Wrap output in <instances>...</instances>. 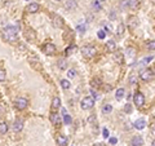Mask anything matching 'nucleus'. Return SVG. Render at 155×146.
<instances>
[{
    "mask_svg": "<svg viewBox=\"0 0 155 146\" xmlns=\"http://www.w3.org/2000/svg\"><path fill=\"white\" fill-rule=\"evenodd\" d=\"M91 93H92V95H93V98H95V100H98V98H99V95L96 92L95 89H93V88H92V89H91Z\"/></svg>",
    "mask_w": 155,
    "mask_h": 146,
    "instance_id": "obj_37",
    "label": "nucleus"
},
{
    "mask_svg": "<svg viewBox=\"0 0 155 146\" xmlns=\"http://www.w3.org/2000/svg\"><path fill=\"white\" fill-rule=\"evenodd\" d=\"M93 146H105V145L102 144V142H98V144H95V145H93Z\"/></svg>",
    "mask_w": 155,
    "mask_h": 146,
    "instance_id": "obj_42",
    "label": "nucleus"
},
{
    "mask_svg": "<svg viewBox=\"0 0 155 146\" xmlns=\"http://www.w3.org/2000/svg\"><path fill=\"white\" fill-rule=\"evenodd\" d=\"M123 31H124V26H123V25H119L118 30H116V35H118V36H119V35H121V34H123Z\"/></svg>",
    "mask_w": 155,
    "mask_h": 146,
    "instance_id": "obj_34",
    "label": "nucleus"
},
{
    "mask_svg": "<svg viewBox=\"0 0 155 146\" xmlns=\"http://www.w3.org/2000/svg\"><path fill=\"white\" fill-rule=\"evenodd\" d=\"M62 114H63V122H65V124L70 125L71 123H73V119H71V117L67 114V111H66L65 109H62Z\"/></svg>",
    "mask_w": 155,
    "mask_h": 146,
    "instance_id": "obj_19",
    "label": "nucleus"
},
{
    "mask_svg": "<svg viewBox=\"0 0 155 146\" xmlns=\"http://www.w3.org/2000/svg\"><path fill=\"white\" fill-rule=\"evenodd\" d=\"M133 102L137 107H142L143 105H145V96H143L141 92H137L133 96Z\"/></svg>",
    "mask_w": 155,
    "mask_h": 146,
    "instance_id": "obj_6",
    "label": "nucleus"
},
{
    "mask_svg": "<svg viewBox=\"0 0 155 146\" xmlns=\"http://www.w3.org/2000/svg\"><path fill=\"white\" fill-rule=\"evenodd\" d=\"M124 111H126V112H131L132 111V106H131V105L127 104L126 106H124Z\"/></svg>",
    "mask_w": 155,
    "mask_h": 146,
    "instance_id": "obj_39",
    "label": "nucleus"
},
{
    "mask_svg": "<svg viewBox=\"0 0 155 146\" xmlns=\"http://www.w3.org/2000/svg\"><path fill=\"white\" fill-rule=\"evenodd\" d=\"M23 129V120L21 119H16L13 123V131L14 132H21Z\"/></svg>",
    "mask_w": 155,
    "mask_h": 146,
    "instance_id": "obj_9",
    "label": "nucleus"
},
{
    "mask_svg": "<svg viewBox=\"0 0 155 146\" xmlns=\"http://www.w3.org/2000/svg\"><path fill=\"white\" fill-rule=\"evenodd\" d=\"M3 35H4L5 40L9 43H16L18 39V31L14 26H7L3 30Z\"/></svg>",
    "mask_w": 155,
    "mask_h": 146,
    "instance_id": "obj_1",
    "label": "nucleus"
},
{
    "mask_svg": "<svg viewBox=\"0 0 155 146\" xmlns=\"http://www.w3.org/2000/svg\"><path fill=\"white\" fill-rule=\"evenodd\" d=\"M146 48L149 51H155V40H149L146 42Z\"/></svg>",
    "mask_w": 155,
    "mask_h": 146,
    "instance_id": "obj_24",
    "label": "nucleus"
},
{
    "mask_svg": "<svg viewBox=\"0 0 155 146\" xmlns=\"http://www.w3.org/2000/svg\"><path fill=\"white\" fill-rule=\"evenodd\" d=\"M97 36H98V39H105V38H106V31H105V30H99L98 32H97Z\"/></svg>",
    "mask_w": 155,
    "mask_h": 146,
    "instance_id": "obj_30",
    "label": "nucleus"
},
{
    "mask_svg": "<svg viewBox=\"0 0 155 146\" xmlns=\"http://www.w3.org/2000/svg\"><path fill=\"white\" fill-rule=\"evenodd\" d=\"M76 30L79 32H82V34H84L85 32V30H87V27H85V25H84V22H82V23H79L76 26Z\"/></svg>",
    "mask_w": 155,
    "mask_h": 146,
    "instance_id": "obj_28",
    "label": "nucleus"
},
{
    "mask_svg": "<svg viewBox=\"0 0 155 146\" xmlns=\"http://www.w3.org/2000/svg\"><path fill=\"white\" fill-rule=\"evenodd\" d=\"M140 5V0H128V8L131 9H137Z\"/></svg>",
    "mask_w": 155,
    "mask_h": 146,
    "instance_id": "obj_22",
    "label": "nucleus"
},
{
    "mask_svg": "<svg viewBox=\"0 0 155 146\" xmlns=\"http://www.w3.org/2000/svg\"><path fill=\"white\" fill-rule=\"evenodd\" d=\"M124 95H126V89H124V88H119V89L116 90V93H115V98L118 101H120L121 98L124 97Z\"/></svg>",
    "mask_w": 155,
    "mask_h": 146,
    "instance_id": "obj_20",
    "label": "nucleus"
},
{
    "mask_svg": "<svg viewBox=\"0 0 155 146\" xmlns=\"http://www.w3.org/2000/svg\"><path fill=\"white\" fill-rule=\"evenodd\" d=\"M39 4L38 3H31V4H29L27 5V12L29 13H36L38 10H39Z\"/></svg>",
    "mask_w": 155,
    "mask_h": 146,
    "instance_id": "obj_14",
    "label": "nucleus"
},
{
    "mask_svg": "<svg viewBox=\"0 0 155 146\" xmlns=\"http://www.w3.org/2000/svg\"><path fill=\"white\" fill-rule=\"evenodd\" d=\"M76 51V45H70V47H67L66 48V51H65V53L67 54V56H70V54H73V52H75Z\"/></svg>",
    "mask_w": 155,
    "mask_h": 146,
    "instance_id": "obj_26",
    "label": "nucleus"
},
{
    "mask_svg": "<svg viewBox=\"0 0 155 146\" xmlns=\"http://www.w3.org/2000/svg\"><path fill=\"white\" fill-rule=\"evenodd\" d=\"M151 146H155V140H153V142H151Z\"/></svg>",
    "mask_w": 155,
    "mask_h": 146,
    "instance_id": "obj_43",
    "label": "nucleus"
},
{
    "mask_svg": "<svg viewBox=\"0 0 155 146\" xmlns=\"http://www.w3.org/2000/svg\"><path fill=\"white\" fill-rule=\"evenodd\" d=\"M80 52H82V54L85 57V58H92V57H95L97 54V49L93 45H84V47H82Z\"/></svg>",
    "mask_w": 155,
    "mask_h": 146,
    "instance_id": "obj_2",
    "label": "nucleus"
},
{
    "mask_svg": "<svg viewBox=\"0 0 155 146\" xmlns=\"http://www.w3.org/2000/svg\"><path fill=\"white\" fill-rule=\"evenodd\" d=\"M92 7H93V9H95V10H101V4H99V1H97V0H96V1H93V4H92Z\"/></svg>",
    "mask_w": 155,
    "mask_h": 146,
    "instance_id": "obj_31",
    "label": "nucleus"
},
{
    "mask_svg": "<svg viewBox=\"0 0 155 146\" xmlns=\"http://www.w3.org/2000/svg\"><path fill=\"white\" fill-rule=\"evenodd\" d=\"M153 58H154V57H153V56H149V57H145V58H143V60H142V65H147V63H149V62H151V61H153Z\"/></svg>",
    "mask_w": 155,
    "mask_h": 146,
    "instance_id": "obj_32",
    "label": "nucleus"
},
{
    "mask_svg": "<svg viewBox=\"0 0 155 146\" xmlns=\"http://www.w3.org/2000/svg\"><path fill=\"white\" fill-rule=\"evenodd\" d=\"M154 78H155V73L151 69H145V70H142L140 73V79L143 82H150Z\"/></svg>",
    "mask_w": 155,
    "mask_h": 146,
    "instance_id": "obj_3",
    "label": "nucleus"
},
{
    "mask_svg": "<svg viewBox=\"0 0 155 146\" xmlns=\"http://www.w3.org/2000/svg\"><path fill=\"white\" fill-rule=\"evenodd\" d=\"M60 107H61V100L58 97H54L53 101H52V112H56Z\"/></svg>",
    "mask_w": 155,
    "mask_h": 146,
    "instance_id": "obj_12",
    "label": "nucleus"
},
{
    "mask_svg": "<svg viewBox=\"0 0 155 146\" xmlns=\"http://www.w3.org/2000/svg\"><path fill=\"white\" fill-rule=\"evenodd\" d=\"M154 1H155V0H154Z\"/></svg>",
    "mask_w": 155,
    "mask_h": 146,
    "instance_id": "obj_45",
    "label": "nucleus"
},
{
    "mask_svg": "<svg viewBox=\"0 0 155 146\" xmlns=\"http://www.w3.org/2000/svg\"><path fill=\"white\" fill-rule=\"evenodd\" d=\"M150 132H151V134L155 137V124H153V125L150 127Z\"/></svg>",
    "mask_w": 155,
    "mask_h": 146,
    "instance_id": "obj_41",
    "label": "nucleus"
},
{
    "mask_svg": "<svg viewBox=\"0 0 155 146\" xmlns=\"http://www.w3.org/2000/svg\"><path fill=\"white\" fill-rule=\"evenodd\" d=\"M51 122L53 123L54 125H60V124H61V118H60V115L56 114V112H52V114H51Z\"/></svg>",
    "mask_w": 155,
    "mask_h": 146,
    "instance_id": "obj_16",
    "label": "nucleus"
},
{
    "mask_svg": "<svg viewBox=\"0 0 155 146\" xmlns=\"http://www.w3.org/2000/svg\"><path fill=\"white\" fill-rule=\"evenodd\" d=\"M67 142H69V140L66 136H62V134H58L57 136V144L60 146H66Z\"/></svg>",
    "mask_w": 155,
    "mask_h": 146,
    "instance_id": "obj_15",
    "label": "nucleus"
},
{
    "mask_svg": "<svg viewBox=\"0 0 155 146\" xmlns=\"http://www.w3.org/2000/svg\"><path fill=\"white\" fill-rule=\"evenodd\" d=\"M111 111H112V106H111V105H109V104L105 105V106L102 107V114H104V115H109Z\"/></svg>",
    "mask_w": 155,
    "mask_h": 146,
    "instance_id": "obj_23",
    "label": "nucleus"
},
{
    "mask_svg": "<svg viewBox=\"0 0 155 146\" xmlns=\"http://www.w3.org/2000/svg\"><path fill=\"white\" fill-rule=\"evenodd\" d=\"M131 145L132 146H142L143 145V138L141 136H134L131 140Z\"/></svg>",
    "mask_w": 155,
    "mask_h": 146,
    "instance_id": "obj_11",
    "label": "nucleus"
},
{
    "mask_svg": "<svg viewBox=\"0 0 155 146\" xmlns=\"http://www.w3.org/2000/svg\"><path fill=\"white\" fill-rule=\"evenodd\" d=\"M70 82L67 80V79H62V80H61V87L63 88V89H69V88H70Z\"/></svg>",
    "mask_w": 155,
    "mask_h": 146,
    "instance_id": "obj_27",
    "label": "nucleus"
},
{
    "mask_svg": "<svg viewBox=\"0 0 155 146\" xmlns=\"http://www.w3.org/2000/svg\"><path fill=\"white\" fill-rule=\"evenodd\" d=\"M112 58H114V61L116 63H123V53H120V52H114V53H112Z\"/></svg>",
    "mask_w": 155,
    "mask_h": 146,
    "instance_id": "obj_18",
    "label": "nucleus"
},
{
    "mask_svg": "<svg viewBox=\"0 0 155 146\" xmlns=\"http://www.w3.org/2000/svg\"><path fill=\"white\" fill-rule=\"evenodd\" d=\"M75 75H76V70H74V69H69L67 70V76L70 79H73V78H75Z\"/></svg>",
    "mask_w": 155,
    "mask_h": 146,
    "instance_id": "obj_29",
    "label": "nucleus"
},
{
    "mask_svg": "<svg viewBox=\"0 0 155 146\" xmlns=\"http://www.w3.org/2000/svg\"><path fill=\"white\" fill-rule=\"evenodd\" d=\"M102 134H104L105 138H109V136H110L109 129H107V128H104V131H102Z\"/></svg>",
    "mask_w": 155,
    "mask_h": 146,
    "instance_id": "obj_38",
    "label": "nucleus"
},
{
    "mask_svg": "<svg viewBox=\"0 0 155 146\" xmlns=\"http://www.w3.org/2000/svg\"><path fill=\"white\" fill-rule=\"evenodd\" d=\"M52 21H53V26L54 27H62L63 26V20L57 14H53L52 17Z\"/></svg>",
    "mask_w": 155,
    "mask_h": 146,
    "instance_id": "obj_10",
    "label": "nucleus"
},
{
    "mask_svg": "<svg viewBox=\"0 0 155 146\" xmlns=\"http://www.w3.org/2000/svg\"><path fill=\"white\" fill-rule=\"evenodd\" d=\"M80 105H82L83 110H89V109H92L93 105H95V98L91 97V96H87V97H84L82 100Z\"/></svg>",
    "mask_w": 155,
    "mask_h": 146,
    "instance_id": "obj_4",
    "label": "nucleus"
},
{
    "mask_svg": "<svg viewBox=\"0 0 155 146\" xmlns=\"http://www.w3.org/2000/svg\"><path fill=\"white\" fill-rule=\"evenodd\" d=\"M109 144L116 145V144H118V138H115V137H110V138H109Z\"/></svg>",
    "mask_w": 155,
    "mask_h": 146,
    "instance_id": "obj_36",
    "label": "nucleus"
},
{
    "mask_svg": "<svg viewBox=\"0 0 155 146\" xmlns=\"http://www.w3.org/2000/svg\"><path fill=\"white\" fill-rule=\"evenodd\" d=\"M57 66H58V69H61V70H66V69H67V60L60 58L57 61Z\"/></svg>",
    "mask_w": 155,
    "mask_h": 146,
    "instance_id": "obj_17",
    "label": "nucleus"
},
{
    "mask_svg": "<svg viewBox=\"0 0 155 146\" xmlns=\"http://www.w3.org/2000/svg\"><path fill=\"white\" fill-rule=\"evenodd\" d=\"M97 1H99V3H102V1H105V0H97Z\"/></svg>",
    "mask_w": 155,
    "mask_h": 146,
    "instance_id": "obj_44",
    "label": "nucleus"
},
{
    "mask_svg": "<svg viewBox=\"0 0 155 146\" xmlns=\"http://www.w3.org/2000/svg\"><path fill=\"white\" fill-rule=\"evenodd\" d=\"M102 25H104V27H105V29H106L107 30V31H109V32H111V25H107V23H105V22H104V23H102Z\"/></svg>",
    "mask_w": 155,
    "mask_h": 146,
    "instance_id": "obj_40",
    "label": "nucleus"
},
{
    "mask_svg": "<svg viewBox=\"0 0 155 146\" xmlns=\"http://www.w3.org/2000/svg\"><path fill=\"white\" fill-rule=\"evenodd\" d=\"M134 128L136 129H143L146 127V120L145 119H142V118H141V119H137L134 122Z\"/></svg>",
    "mask_w": 155,
    "mask_h": 146,
    "instance_id": "obj_13",
    "label": "nucleus"
},
{
    "mask_svg": "<svg viewBox=\"0 0 155 146\" xmlns=\"http://www.w3.org/2000/svg\"><path fill=\"white\" fill-rule=\"evenodd\" d=\"M5 78H7V74H5V71L0 70V82H4Z\"/></svg>",
    "mask_w": 155,
    "mask_h": 146,
    "instance_id": "obj_35",
    "label": "nucleus"
},
{
    "mask_svg": "<svg viewBox=\"0 0 155 146\" xmlns=\"http://www.w3.org/2000/svg\"><path fill=\"white\" fill-rule=\"evenodd\" d=\"M14 106H16V109H18V110H25L29 106V101L25 97H18V98H16V101H14Z\"/></svg>",
    "mask_w": 155,
    "mask_h": 146,
    "instance_id": "obj_5",
    "label": "nucleus"
},
{
    "mask_svg": "<svg viewBox=\"0 0 155 146\" xmlns=\"http://www.w3.org/2000/svg\"><path fill=\"white\" fill-rule=\"evenodd\" d=\"M43 52L48 56H52V54L56 53V45L53 43H47L43 47Z\"/></svg>",
    "mask_w": 155,
    "mask_h": 146,
    "instance_id": "obj_7",
    "label": "nucleus"
},
{
    "mask_svg": "<svg viewBox=\"0 0 155 146\" xmlns=\"http://www.w3.org/2000/svg\"><path fill=\"white\" fill-rule=\"evenodd\" d=\"M136 83H137V76H136V75H131V76H129V84H136Z\"/></svg>",
    "mask_w": 155,
    "mask_h": 146,
    "instance_id": "obj_33",
    "label": "nucleus"
},
{
    "mask_svg": "<svg viewBox=\"0 0 155 146\" xmlns=\"http://www.w3.org/2000/svg\"><path fill=\"white\" fill-rule=\"evenodd\" d=\"M106 48L109 49L110 52H112V53H114V52L116 51V43L114 42V40H109V42L106 43Z\"/></svg>",
    "mask_w": 155,
    "mask_h": 146,
    "instance_id": "obj_21",
    "label": "nucleus"
},
{
    "mask_svg": "<svg viewBox=\"0 0 155 146\" xmlns=\"http://www.w3.org/2000/svg\"><path fill=\"white\" fill-rule=\"evenodd\" d=\"M8 132V124L7 123H0V134H5Z\"/></svg>",
    "mask_w": 155,
    "mask_h": 146,
    "instance_id": "obj_25",
    "label": "nucleus"
},
{
    "mask_svg": "<svg viewBox=\"0 0 155 146\" xmlns=\"http://www.w3.org/2000/svg\"><path fill=\"white\" fill-rule=\"evenodd\" d=\"M138 18L136 17V16H129L128 17V26H129V29H136V27L138 26Z\"/></svg>",
    "mask_w": 155,
    "mask_h": 146,
    "instance_id": "obj_8",
    "label": "nucleus"
}]
</instances>
